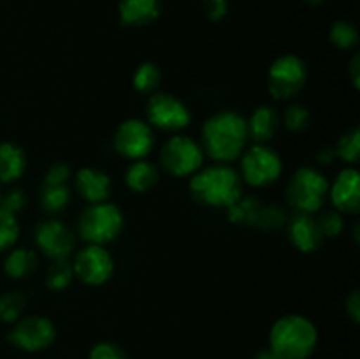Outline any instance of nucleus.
<instances>
[{
    "instance_id": "obj_1",
    "label": "nucleus",
    "mask_w": 360,
    "mask_h": 359,
    "mask_svg": "<svg viewBox=\"0 0 360 359\" xmlns=\"http://www.w3.org/2000/svg\"><path fill=\"white\" fill-rule=\"evenodd\" d=\"M248 143L246 120L236 111L211 115L202 125V150L218 162H232L241 157Z\"/></svg>"
},
{
    "instance_id": "obj_2",
    "label": "nucleus",
    "mask_w": 360,
    "mask_h": 359,
    "mask_svg": "<svg viewBox=\"0 0 360 359\" xmlns=\"http://www.w3.org/2000/svg\"><path fill=\"white\" fill-rule=\"evenodd\" d=\"M190 194L202 206L229 208L243 196V180L231 165H210L192 176Z\"/></svg>"
},
{
    "instance_id": "obj_3",
    "label": "nucleus",
    "mask_w": 360,
    "mask_h": 359,
    "mask_svg": "<svg viewBox=\"0 0 360 359\" xmlns=\"http://www.w3.org/2000/svg\"><path fill=\"white\" fill-rule=\"evenodd\" d=\"M319 331L306 317L290 313L273 324L269 351L276 359H308L315 352Z\"/></svg>"
},
{
    "instance_id": "obj_4",
    "label": "nucleus",
    "mask_w": 360,
    "mask_h": 359,
    "mask_svg": "<svg viewBox=\"0 0 360 359\" xmlns=\"http://www.w3.org/2000/svg\"><path fill=\"white\" fill-rule=\"evenodd\" d=\"M329 196V180L311 165H302L292 175L287 185V201L295 213H316Z\"/></svg>"
},
{
    "instance_id": "obj_5",
    "label": "nucleus",
    "mask_w": 360,
    "mask_h": 359,
    "mask_svg": "<svg viewBox=\"0 0 360 359\" xmlns=\"http://www.w3.org/2000/svg\"><path fill=\"white\" fill-rule=\"evenodd\" d=\"M81 239L88 245H105L118 238L123 229V213L115 203L90 204L79 215L77 222Z\"/></svg>"
},
{
    "instance_id": "obj_6",
    "label": "nucleus",
    "mask_w": 360,
    "mask_h": 359,
    "mask_svg": "<svg viewBox=\"0 0 360 359\" xmlns=\"http://www.w3.org/2000/svg\"><path fill=\"white\" fill-rule=\"evenodd\" d=\"M204 164V150L188 136H172L160 150V165L176 178L193 176Z\"/></svg>"
},
{
    "instance_id": "obj_7",
    "label": "nucleus",
    "mask_w": 360,
    "mask_h": 359,
    "mask_svg": "<svg viewBox=\"0 0 360 359\" xmlns=\"http://www.w3.org/2000/svg\"><path fill=\"white\" fill-rule=\"evenodd\" d=\"M281 172H283V160L280 153L267 144H253L241 153L239 176L255 189L273 185Z\"/></svg>"
},
{
    "instance_id": "obj_8",
    "label": "nucleus",
    "mask_w": 360,
    "mask_h": 359,
    "mask_svg": "<svg viewBox=\"0 0 360 359\" xmlns=\"http://www.w3.org/2000/svg\"><path fill=\"white\" fill-rule=\"evenodd\" d=\"M308 80V69L304 60L297 55H281L271 63L267 73V88L269 94L278 101H287L295 97L304 88Z\"/></svg>"
},
{
    "instance_id": "obj_9",
    "label": "nucleus",
    "mask_w": 360,
    "mask_h": 359,
    "mask_svg": "<svg viewBox=\"0 0 360 359\" xmlns=\"http://www.w3.org/2000/svg\"><path fill=\"white\" fill-rule=\"evenodd\" d=\"M148 123L165 132H179L192 122L188 106L169 92H157L146 104Z\"/></svg>"
},
{
    "instance_id": "obj_10",
    "label": "nucleus",
    "mask_w": 360,
    "mask_h": 359,
    "mask_svg": "<svg viewBox=\"0 0 360 359\" xmlns=\"http://www.w3.org/2000/svg\"><path fill=\"white\" fill-rule=\"evenodd\" d=\"M115 150L130 160H141L155 146L153 127L139 118H129L118 125L115 132Z\"/></svg>"
},
{
    "instance_id": "obj_11",
    "label": "nucleus",
    "mask_w": 360,
    "mask_h": 359,
    "mask_svg": "<svg viewBox=\"0 0 360 359\" xmlns=\"http://www.w3.org/2000/svg\"><path fill=\"white\" fill-rule=\"evenodd\" d=\"M55 324L42 315H30L16 320L9 333V341L27 352H39L55 341Z\"/></svg>"
},
{
    "instance_id": "obj_12",
    "label": "nucleus",
    "mask_w": 360,
    "mask_h": 359,
    "mask_svg": "<svg viewBox=\"0 0 360 359\" xmlns=\"http://www.w3.org/2000/svg\"><path fill=\"white\" fill-rule=\"evenodd\" d=\"M72 270L83 284L102 285L112 277L115 259L102 245H88L76 253Z\"/></svg>"
},
{
    "instance_id": "obj_13",
    "label": "nucleus",
    "mask_w": 360,
    "mask_h": 359,
    "mask_svg": "<svg viewBox=\"0 0 360 359\" xmlns=\"http://www.w3.org/2000/svg\"><path fill=\"white\" fill-rule=\"evenodd\" d=\"M39 250L51 260L69 259L76 246V236L62 220H44L35 229Z\"/></svg>"
},
{
    "instance_id": "obj_14",
    "label": "nucleus",
    "mask_w": 360,
    "mask_h": 359,
    "mask_svg": "<svg viewBox=\"0 0 360 359\" xmlns=\"http://www.w3.org/2000/svg\"><path fill=\"white\" fill-rule=\"evenodd\" d=\"M330 201L340 213L357 215L360 210V176L355 168H347L329 185Z\"/></svg>"
},
{
    "instance_id": "obj_15",
    "label": "nucleus",
    "mask_w": 360,
    "mask_h": 359,
    "mask_svg": "<svg viewBox=\"0 0 360 359\" xmlns=\"http://www.w3.org/2000/svg\"><path fill=\"white\" fill-rule=\"evenodd\" d=\"M288 238L292 245L302 253H311L322 246L323 234L319 227V222L309 213H295L288 222Z\"/></svg>"
},
{
    "instance_id": "obj_16",
    "label": "nucleus",
    "mask_w": 360,
    "mask_h": 359,
    "mask_svg": "<svg viewBox=\"0 0 360 359\" xmlns=\"http://www.w3.org/2000/svg\"><path fill=\"white\" fill-rule=\"evenodd\" d=\"M76 189L90 204L105 203L112 194V182L105 172L95 168H83L76 175Z\"/></svg>"
},
{
    "instance_id": "obj_17",
    "label": "nucleus",
    "mask_w": 360,
    "mask_h": 359,
    "mask_svg": "<svg viewBox=\"0 0 360 359\" xmlns=\"http://www.w3.org/2000/svg\"><path fill=\"white\" fill-rule=\"evenodd\" d=\"M118 13L125 27H146L160 16V0H120Z\"/></svg>"
},
{
    "instance_id": "obj_18",
    "label": "nucleus",
    "mask_w": 360,
    "mask_h": 359,
    "mask_svg": "<svg viewBox=\"0 0 360 359\" xmlns=\"http://www.w3.org/2000/svg\"><path fill=\"white\" fill-rule=\"evenodd\" d=\"M280 115L273 106H260L252 113L248 125V137L255 144H267L280 129Z\"/></svg>"
},
{
    "instance_id": "obj_19",
    "label": "nucleus",
    "mask_w": 360,
    "mask_h": 359,
    "mask_svg": "<svg viewBox=\"0 0 360 359\" xmlns=\"http://www.w3.org/2000/svg\"><path fill=\"white\" fill-rule=\"evenodd\" d=\"M27 169V157L23 148L16 143H0V182L11 183L23 176Z\"/></svg>"
},
{
    "instance_id": "obj_20",
    "label": "nucleus",
    "mask_w": 360,
    "mask_h": 359,
    "mask_svg": "<svg viewBox=\"0 0 360 359\" xmlns=\"http://www.w3.org/2000/svg\"><path fill=\"white\" fill-rule=\"evenodd\" d=\"M160 180V172L153 162H148L144 158L134 160V164L129 165L125 172V183L132 192L144 194L155 189V185Z\"/></svg>"
},
{
    "instance_id": "obj_21",
    "label": "nucleus",
    "mask_w": 360,
    "mask_h": 359,
    "mask_svg": "<svg viewBox=\"0 0 360 359\" xmlns=\"http://www.w3.org/2000/svg\"><path fill=\"white\" fill-rule=\"evenodd\" d=\"M37 266V253L32 248H27V246H20V248H14L13 252L6 257L4 271H6L7 277L14 278V280H21V278H28L30 275H34Z\"/></svg>"
},
{
    "instance_id": "obj_22",
    "label": "nucleus",
    "mask_w": 360,
    "mask_h": 359,
    "mask_svg": "<svg viewBox=\"0 0 360 359\" xmlns=\"http://www.w3.org/2000/svg\"><path fill=\"white\" fill-rule=\"evenodd\" d=\"M262 206L264 203L260 199H257V197L241 196L232 206L227 208L229 220H231L232 224L253 225V227H257V222H259Z\"/></svg>"
},
{
    "instance_id": "obj_23",
    "label": "nucleus",
    "mask_w": 360,
    "mask_h": 359,
    "mask_svg": "<svg viewBox=\"0 0 360 359\" xmlns=\"http://www.w3.org/2000/svg\"><path fill=\"white\" fill-rule=\"evenodd\" d=\"M70 203L69 183H42L41 204L48 213H60Z\"/></svg>"
},
{
    "instance_id": "obj_24",
    "label": "nucleus",
    "mask_w": 360,
    "mask_h": 359,
    "mask_svg": "<svg viewBox=\"0 0 360 359\" xmlns=\"http://www.w3.org/2000/svg\"><path fill=\"white\" fill-rule=\"evenodd\" d=\"M162 81V70L160 67L155 62H143L136 69L132 77L134 88H136L139 94H150L153 95L157 92V88L160 87Z\"/></svg>"
},
{
    "instance_id": "obj_25",
    "label": "nucleus",
    "mask_w": 360,
    "mask_h": 359,
    "mask_svg": "<svg viewBox=\"0 0 360 359\" xmlns=\"http://www.w3.org/2000/svg\"><path fill=\"white\" fill-rule=\"evenodd\" d=\"M334 153L336 158L347 162V164H357L360 158V129L354 127V129L347 130L343 136L338 139L336 146H334Z\"/></svg>"
},
{
    "instance_id": "obj_26",
    "label": "nucleus",
    "mask_w": 360,
    "mask_h": 359,
    "mask_svg": "<svg viewBox=\"0 0 360 359\" xmlns=\"http://www.w3.org/2000/svg\"><path fill=\"white\" fill-rule=\"evenodd\" d=\"M72 278V263H69L67 259L53 260L51 266L48 267V273H46V287L51 289V291H63V289L69 287Z\"/></svg>"
},
{
    "instance_id": "obj_27",
    "label": "nucleus",
    "mask_w": 360,
    "mask_h": 359,
    "mask_svg": "<svg viewBox=\"0 0 360 359\" xmlns=\"http://www.w3.org/2000/svg\"><path fill=\"white\" fill-rule=\"evenodd\" d=\"M27 308V296L20 291L6 292L0 296V320L2 322H16Z\"/></svg>"
},
{
    "instance_id": "obj_28",
    "label": "nucleus",
    "mask_w": 360,
    "mask_h": 359,
    "mask_svg": "<svg viewBox=\"0 0 360 359\" xmlns=\"http://www.w3.org/2000/svg\"><path fill=\"white\" fill-rule=\"evenodd\" d=\"M329 41L336 48L348 51V49H354L359 44V32L348 21H336L329 30Z\"/></svg>"
},
{
    "instance_id": "obj_29",
    "label": "nucleus",
    "mask_w": 360,
    "mask_h": 359,
    "mask_svg": "<svg viewBox=\"0 0 360 359\" xmlns=\"http://www.w3.org/2000/svg\"><path fill=\"white\" fill-rule=\"evenodd\" d=\"M283 125L290 132H304L311 123V113L302 104H290L283 113Z\"/></svg>"
},
{
    "instance_id": "obj_30",
    "label": "nucleus",
    "mask_w": 360,
    "mask_h": 359,
    "mask_svg": "<svg viewBox=\"0 0 360 359\" xmlns=\"http://www.w3.org/2000/svg\"><path fill=\"white\" fill-rule=\"evenodd\" d=\"M18 234H20V224L16 215L0 206V252L11 248L16 243Z\"/></svg>"
},
{
    "instance_id": "obj_31",
    "label": "nucleus",
    "mask_w": 360,
    "mask_h": 359,
    "mask_svg": "<svg viewBox=\"0 0 360 359\" xmlns=\"http://www.w3.org/2000/svg\"><path fill=\"white\" fill-rule=\"evenodd\" d=\"M287 211L283 208L276 206V204H264L257 227L274 231V229H281L283 225H287Z\"/></svg>"
},
{
    "instance_id": "obj_32",
    "label": "nucleus",
    "mask_w": 360,
    "mask_h": 359,
    "mask_svg": "<svg viewBox=\"0 0 360 359\" xmlns=\"http://www.w3.org/2000/svg\"><path fill=\"white\" fill-rule=\"evenodd\" d=\"M316 222H319V227L322 231L323 238H338L345 229L343 217H341L338 210L322 211L320 217L316 218Z\"/></svg>"
},
{
    "instance_id": "obj_33",
    "label": "nucleus",
    "mask_w": 360,
    "mask_h": 359,
    "mask_svg": "<svg viewBox=\"0 0 360 359\" xmlns=\"http://www.w3.org/2000/svg\"><path fill=\"white\" fill-rule=\"evenodd\" d=\"M90 359H129L127 352L112 341H98L90 351Z\"/></svg>"
},
{
    "instance_id": "obj_34",
    "label": "nucleus",
    "mask_w": 360,
    "mask_h": 359,
    "mask_svg": "<svg viewBox=\"0 0 360 359\" xmlns=\"http://www.w3.org/2000/svg\"><path fill=\"white\" fill-rule=\"evenodd\" d=\"M25 204H27V196H25L23 190L13 189L2 197V203H0V206H2L4 210H7V211H11V213L16 215L18 211L23 210Z\"/></svg>"
},
{
    "instance_id": "obj_35",
    "label": "nucleus",
    "mask_w": 360,
    "mask_h": 359,
    "mask_svg": "<svg viewBox=\"0 0 360 359\" xmlns=\"http://www.w3.org/2000/svg\"><path fill=\"white\" fill-rule=\"evenodd\" d=\"M204 13L211 21H221L229 13L227 0H204Z\"/></svg>"
},
{
    "instance_id": "obj_36",
    "label": "nucleus",
    "mask_w": 360,
    "mask_h": 359,
    "mask_svg": "<svg viewBox=\"0 0 360 359\" xmlns=\"http://www.w3.org/2000/svg\"><path fill=\"white\" fill-rule=\"evenodd\" d=\"M70 180V169L69 165L58 162V164H53L51 168L46 171L44 182L42 183H69Z\"/></svg>"
},
{
    "instance_id": "obj_37",
    "label": "nucleus",
    "mask_w": 360,
    "mask_h": 359,
    "mask_svg": "<svg viewBox=\"0 0 360 359\" xmlns=\"http://www.w3.org/2000/svg\"><path fill=\"white\" fill-rule=\"evenodd\" d=\"M345 306H347V313L350 315V319L357 324L360 320V292L352 291V294L345 301Z\"/></svg>"
},
{
    "instance_id": "obj_38",
    "label": "nucleus",
    "mask_w": 360,
    "mask_h": 359,
    "mask_svg": "<svg viewBox=\"0 0 360 359\" xmlns=\"http://www.w3.org/2000/svg\"><path fill=\"white\" fill-rule=\"evenodd\" d=\"M348 76H350L352 83L355 88L360 87V56L355 55L348 63Z\"/></svg>"
},
{
    "instance_id": "obj_39",
    "label": "nucleus",
    "mask_w": 360,
    "mask_h": 359,
    "mask_svg": "<svg viewBox=\"0 0 360 359\" xmlns=\"http://www.w3.org/2000/svg\"><path fill=\"white\" fill-rule=\"evenodd\" d=\"M336 160V153H334V148H322V150L316 153V162L320 165H329Z\"/></svg>"
},
{
    "instance_id": "obj_40",
    "label": "nucleus",
    "mask_w": 360,
    "mask_h": 359,
    "mask_svg": "<svg viewBox=\"0 0 360 359\" xmlns=\"http://www.w3.org/2000/svg\"><path fill=\"white\" fill-rule=\"evenodd\" d=\"M255 359H276V355H274L269 348H262V351L257 352Z\"/></svg>"
},
{
    "instance_id": "obj_41",
    "label": "nucleus",
    "mask_w": 360,
    "mask_h": 359,
    "mask_svg": "<svg viewBox=\"0 0 360 359\" xmlns=\"http://www.w3.org/2000/svg\"><path fill=\"white\" fill-rule=\"evenodd\" d=\"M306 4H309V6H322L323 0H304Z\"/></svg>"
}]
</instances>
